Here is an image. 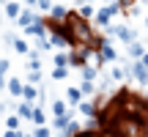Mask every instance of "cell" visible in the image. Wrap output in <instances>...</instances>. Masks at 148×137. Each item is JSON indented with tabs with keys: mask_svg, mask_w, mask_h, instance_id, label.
<instances>
[{
	"mask_svg": "<svg viewBox=\"0 0 148 137\" xmlns=\"http://www.w3.org/2000/svg\"><path fill=\"white\" fill-rule=\"evenodd\" d=\"M66 16H69V8H66V5H60V3H55L52 8H49V19H55V22H63Z\"/></svg>",
	"mask_w": 148,
	"mask_h": 137,
	"instance_id": "cell-8",
	"label": "cell"
},
{
	"mask_svg": "<svg viewBox=\"0 0 148 137\" xmlns=\"http://www.w3.org/2000/svg\"><path fill=\"white\" fill-rule=\"evenodd\" d=\"M30 115H33V101H22L19 104V118H27L30 121Z\"/></svg>",
	"mask_w": 148,
	"mask_h": 137,
	"instance_id": "cell-16",
	"label": "cell"
},
{
	"mask_svg": "<svg viewBox=\"0 0 148 137\" xmlns=\"http://www.w3.org/2000/svg\"><path fill=\"white\" fill-rule=\"evenodd\" d=\"M5 85H8V90H11V93H14V96H22V79H8V82H5Z\"/></svg>",
	"mask_w": 148,
	"mask_h": 137,
	"instance_id": "cell-17",
	"label": "cell"
},
{
	"mask_svg": "<svg viewBox=\"0 0 148 137\" xmlns=\"http://www.w3.org/2000/svg\"><path fill=\"white\" fill-rule=\"evenodd\" d=\"M123 71H126V77H132L134 82H140V85H148V68L140 63V60H132V63H129L126 68H123Z\"/></svg>",
	"mask_w": 148,
	"mask_h": 137,
	"instance_id": "cell-2",
	"label": "cell"
},
{
	"mask_svg": "<svg viewBox=\"0 0 148 137\" xmlns=\"http://www.w3.org/2000/svg\"><path fill=\"white\" fill-rule=\"evenodd\" d=\"M96 58H99L101 63H115V60H118V52H115V47H112L107 38H101V44L96 47Z\"/></svg>",
	"mask_w": 148,
	"mask_h": 137,
	"instance_id": "cell-3",
	"label": "cell"
},
{
	"mask_svg": "<svg viewBox=\"0 0 148 137\" xmlns=\"http://www.w3.org/2000/svg\"><path fill=\"white\" fill-rule=\"evenodd\" d=\"M25 3H30V5H36V0H25Z\"/></svg>",
	"mask_w": 148,
	"mask_h": 137,
	"instance_id": "cell-35",
	"label": "cell"
},
{
	"mask_svg": "<svg viewBox=\"0 0 148 137\" xmlns=\"http://www.w3.org/2000/svg\"><path fill=\"white\" fill-rule=\"evenodd\" d=\"M69 121H71V112H66V115H58V118H55V129H58V132H63Z\"/></svg>",
	"mask_w": 148,
	"mask_h": 137,
	"instance_id": "cell-19",
	"label": "cell"
},
{
	"mask_svg": "<svg viewBox=\"0 0 148 137\" xmlns=\"http://www.w3.org/2000/svg\"><path fill=\"white\" fill-rule=\"evenodd\" d=\"M14 49H16L19 55H27V52H30V47H27V44L22 41V38H14Z\"/></svg>",
	"mask_w": 148,
	"mask_h": 137,
	"instance_id": "cell-24",
	"label": "cell"
},
{
	"mask_svg": "<svg viewBox=\"0 0 148 137\" xmlns=\"http://www.w3.org/2000/svg\"><path fill=\"white\" fill-rule=\"evenodd\" d=\"M107 33L110 36H115V38H121V41H137V33L132 30L129 25H107Z\"/></svg>",
	"mask_w": 148,
	"mask_h": 137,
	"instance_id": "cell-4",
	"label": "cell"
},
{
	"mask_svg": "<svg viewBox=\"0 0 148 137\" xmlns=\"http://www.w3.org/2000/svg\"><path fill=\"white\" fill-rule=\"evenodd\" d=\"M74 137H101V129H79Z\"/></svg>",
	"mask_w": 148,
	"mask_h": 137,
	"instance_id": "cell-23",
	"label": "cell"
},
{
	"mask_svg": "<svg viewBox=\"0 0 148 137\" xmlns=\"http://www.w3.org/2000/svg\"><path fill=\"white\" fill-rule=\"evenodd\" d=\"M3 137H22V132H16V129H8V132H5Z\"/></svg>",
	"mask_w": 148,
	"mask_h": 137,
	"instance_id": "cell-32",
	"label": "cell"
},
{
	"mask_svg": "<svg viewBox=\"0 0 148 137\" xmlns=\"http://www.w3.org/2000/svg\"><path fill=\"white\" fill-rule=\"evenodd\" d=\"M77 14L82 16V19H93L96 8H93V5H90V3H82V5H79V11H77Z\"/></svg>",
	"mask_w": 148,
	"mask_h": 137,
	"instance_id": "cell-14",
	"label": "cell"
},
{
	"mask_svg": "<svg viewBox=\"0 0 148 137\" xmlns=\"http://www.w3.org/2000/svg\"><path fill=\"white\" fill-rule=\"evenodd\" d=\"M52 112H55V118H58V115H66V112H69V107H66V101H55V104H52Z\"/></svg>",
	"mask_w": 148,
	"mask_h": 137,
	"instance_id": "cell-22",
	"label": "cell"
},
{
	"mask_svg": "<svg viewBox=\"0 0 148 137\" xmlns=\"http://www.w3.org/2000/svg\"><path fill=\"white\" fill-rule=\"evenodd\" d=\"M22 137H33V134H22Z\"/></svg>",
	"mask_w": 148,
	"mask_h": 137,
	"instance_id": "cell-37",
	"label": "cell"
},
{
	"mask_svg": "<svg viewBox=\"0 0 148 137\" xmlns=\"http://www.w3.org/2000/svg\"><path fill=\"white\" fill-rule=\"evenodd\" d=\"M77 3H79V5H82V3H90V0H77Z\"/></svg>",
	"mask_w": 148,
	"mask_h": 137,
	"instance_id": "cell-34",
	"label": "cell"
},
{
	"mask_svg": "<svg viewBox=\"0 0 148 137\" xmlns=\"http://www.w3.org/2000/svg\"><path fill=\"white\" fill-rule=\"evenodd\" d=\"M36 5L41 11H49V8H52V0H36Z\"/></svg>",
	"mask_w": 148,
	"mask_h": 137,
	"instance_id": "cell-29",
	"label": "cell"
},
{
	"mask_svg": "<svg viewBox=\"0 0 148 137\" xmlns=\"http://www.w3.org/2000/svg\"><path fill=\"white\" fill-rule=\"evenodd\" d=\"M77 107H79V112H82L85 118H96V112H99V107H96V104H93L90 99H82V101H79Z\"/></svg>",
	"mask_w": 148,
	"mask_h": 137,
	"instance_id": "cell-7",
	"label": "cell"
},
{
	"mask_svg": "<svg viewBox=\"0 0 148 137\" xmlns=\"http://www.w3.org/2000/svg\"><path fill=\"white\" fill-rule=\"evenodd\" d=\"M126 52H129V60H140V58H143V52H145V47L140 41H129L126 44Z\"/></svg>",
	"mask_w": 148,
	"mask_h": 137,
	"instance_id": "cell-6",
	"label": "cell"
},
{
	"mask_svg": "<svg viewBox=\"0 0 148 137\" xmlns=\"http://www.w3.org/2000/svg\"><path fill=\"white\" fill-rule=\"evenodd\" d=\"M19 11H22L19 3H5V14H8L11 19H16V16H19Z\"/></svg>",
	"mask_w": 148,
	"mask_h": 137,
	"instance_id": "cell-18",
	"label": "cell"
},
{
	"mask_svg": "<svg viewBox=\"0 0 148 137\" xmlns=\"http://www.w3.org/2000/svg\"><path fill=\"white\" fill-rule=\"evenodd\" d=\"M118 11H121V5H118V0H112V3L101 5V8H99V11L93 14V22H96L99 27H107V25H110V19H112V16L118 14Z\"/></svg>",
	"mask_w": 148,
	"mask_h": 137,
	"instance_id": "cell-1",
	"label": "cell"
},
{
	"mask_svg": "<svg viewBox=\"0 0 148 137\" xmlns=\"http://www.w3.org/2000/svg\"><path fill=\"white\" fill-rule=\"evenodd\" d=\"M55 66H69V52H58L55 55Z\"/></svg>",
	"mask_w": 148,
	"mask_h": 137,
	"instance_id": "cell-27",
	"label": "cell"
},
{
	"mask_svg": "<svg viewBox=\"0 0 148 137\" xmlns=\"http://www.w3.org/2000/svg\"><path fill=\"white\" fill-rule=\"evenodd\" d=\"M66 101H69V104H79V101H82L79 88H69V90H66Z\"/></svg>",
	"mask_w": 148,
	"mask_h": 137,
	"instance_id": "cell-12",
	"label": "cell"
},
{
	"mask_svg": "<svg viewBox=\"0 0 148 137\" xmlns=\"http://www.w3.org/2000/svg\"><path fill=\"white\" fill-rule=\"evenodd\" d=\"M27 79H30V85L41 82V71H30V74H27Z\"/></svg>",
	"mask_w": 148,
	"mask_h": 137,
	"instance_id": "cell-30",
	"label": "cell"
},
{
	"mask_svg": "<svg viewBox=\"0 0 148 137\" xmlns=\"http://www.w3.org/2000/svg\"><path fill=\"white\" fill-rule=\"evenodd\" d=\"M5 126H8V129H19V118H16V115H11L8 121H5Z\"/></svg>",
	"mask_w": 148,
	"mask_h": 137,
	"instance_id": "cell-31",
	"label": "cell"
},
{
	"mask_svg": "<svg viewBox=\"0 0 148 137\" xmlns=\"http://www.w3.org/2000/svg\"><path fill=\"white\" fill-rule=\"evenodd\" d=\"M123 77H126V71H123L121 66H112V71H110V79H115V82H118V79H123Z\"/></svg>",
	"mask_w": 148,
	"mask_h": 137,
	"instance_id": "cell-26",
	"label": "cell"
},
{
	"mask_svg": "<svg viewBox=\"0 0 148 137\" xmlns=\"http://www.w3.org/2000/svg\"><path fill=\"white\" fill-rule=\"evenodd\" d=\"M69 77V66H55L52 68V79H66Z\"/></svg>",
	"mask_w": 148,
	"mask_h": 137,
	"instance_id": "cell-21",
	"label": "cell"
},
{
	"mask_svg": "<svg viewBox=\"0 0 148 137\" xmlns=\"http://www.w3.org/2000/svg\"><path fill=\"white\" fill-rule=\"evenodd\" d=\"M25 33H27V36H36V38H44V36H47V22L36 16V22H33V25H27Z\"/></svg>",
	"mask_w": 148,
	"mask_h": 137,
	"instance_id": "cell-5",
	"label": "cell"
},
{
	"mask_svg": "<svg viewBox=\"0 0 148 137\" xmlns=\"http://www.w3.org/2000/svg\"><path fill=\"white\" fill-rule=\"evenodd\" d=\"M107 3H112V0H104V5H107Z\"/></svg>",
	"mask_w": 148,
	"mask_h": 137,
	"instance_id": "cell-36",
	"label": "cell"
},
{
	"mask_svg": "<svg viewBox=\"0 0 148 137\" xmlns=\"http://www.w3.org/2000/svg\"><path fill=\"white\" fill-rule=\"evenodd\" d=\"M145 27H148V16H145Z\"/></svg>",
	"mask_w": 148,
	"mask_h": 137,
	"instance_id": "cell-38",
	"label": "cell"
},
{
	"mask_svg": "<svg viewBox=\"0 0 148 137\" xmlns=\"http://www.w3.org/2000/svg\"><path fill=\"white\" fill-rule=\"evenodd\" d=\"M52 132H49L47 126H36V132H33V137H49Z\"/></svg>",
	"mask_w": 148,
	"mask_h": 137,
	"instance_id": "cell-28",
	"label": "cell"
},
{
	"mask_svg": "<svg viewBox=\"0 0 148 137\" xmlns=\"http://www.w3.org/2000/svg\"><path fill=\"white\" fill-rule=\"evenodd\" d=\"M22 99H25V101L38 99V88H36V85H30V82H27V85H22Z\"/></svg>",
	"mask_w": 148,
	"mask_h": 137,
	"instance_id": "cell-9",
	"label": "cell"
},
{
	"mask_svg": "<svg viewBox=\"0 0 148 137\" xmlns=\"http://www.w3.org/2000/svg\"><path fill=\"white\" fill-rule=\"evenodd\" d=\"M16 22H19L22 27H27V25H33V22H36V14H33V11H19Z\"/></svg>",
	"mask_w": 148,
	"mask_h": 137,
	"instance_id": "cell-10",
	"label": "cell"
},
{
	"mask_svg": "<svg viewBox=\"0 0 148 137\" xmlns=\"http://www.w3.org/2000/svg\"><path fill=\"white\" fill-rule=\"evenodd\" d=\"M79 93H82V99H85V96H93V93H96V85H93V82H85V79H82V85H79Z\"/></svg>",
	"mask_w": 148,
	"mask_h": 137,
	"instance_id": "cell-20",
	"label": "cell"
},
{
	"mask_svg": "<svg viewBox=\"0 0 148 137\" xmlns=\"http://www.w3.org/2000/svg\"><path fill=\"white\" fill-rule=\"evenodd\" d=\"M140 63H143V66L148 68V52H143V58H140Z\"/></svg>",
	"mask_w": 148,
	"mask_h": 137,
	"instance_id": "cell-33",
	"label": "cell"
},
{
	"mask_svg": "<svg viewBox=\"0 0 148 137\" xmlns=\"http://www.w3.org/2000/svg\"><path fill=\"white\" fill-rule=\"evenodd\" d=\"M79 129H82V126H79L77 121H69V123H66V129L60 132V137H74V134L79 132Z\"/></svg>",
	"mask_w": 148,
	"mask_h": 137,
	"instance_id": "cell-13",
	"label": "cell"
},
{
	"mask_svg": "<svg viewBox=\"0 0 148 137\" xmlns=\"http://www.w3.org/2000/svg\"><path fill=\"white\" fill-rule=\"evenodd\" d=\"M79 71H82V79H85V82H93V79H96V74H99V71H96V66H88V63L79 68Z\"/></svg>",
	"mask_w": 148,
	"mask_h": 137,
	"instance_id": "cell-11",
	"label": "cell"
},
{
	"mask_svg": "<svg viewBox=\"0 0 148 137\" xmlns=\"http://www.w3.org/2000/svg\"><path fill=\"white\" fill-rule=\"evenodd\" d=\"M30 121H33V123H38V126H44L47 115H44V110H41V107H33V115H30Z\"/></svg>",
	"mask_w": 148,
	"mask_h": 137,
	"instance_id": "cell-15",
	"label": "cell"
},
{
	"mask_svg": "<svg viewBox=\"0 0 148 137\" xmlns=\"http://www.w3.org/2000/svg\"><path fill=\"white\" fill-rule=\"evenodd\" d=\"M5 71H8V60H0V90L5 88Z\"/></svg>",
	"mask_w": 148,
	"mask_h": 137,
	"instance_id": "cell-25",
	"label": "cell"
}]
</instances>
